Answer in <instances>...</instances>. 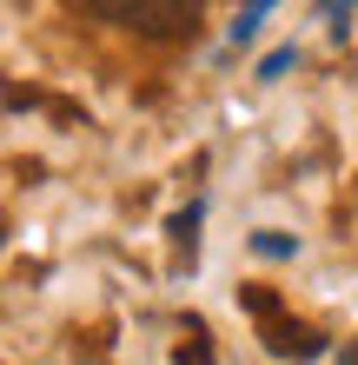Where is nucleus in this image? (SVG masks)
Masks as SVG:
<instances>
[{"instance_id":"1","label":"nucleus","mask_w":358,"mask_h":365,"mask_svg":"<svg viewBox=\"0 0 358 365\" xmlns=\"http://www.w3.org/2000/svg\"><path fill=\"white\" fill-rule=\"evenodd\" d=\"M80 14H100L126 34H146V40H186L199 27V0H67Z\"/></svg>"},{"instance_id":"3","label":"nucleus","mask_w":358,"mask_h":365,"mask_svg":"<svg viewBox=\"0 0 358 365\" xmlns=\"http://www.w3.org/2000/svg\"><path fill=\"white\" fill-rule=\"evenodd\" d=\"M272 7H279V0H252V7H246V14L233 20V40H239V47H246V40L259 34V27H265V14H272Z\"/></svg>"},{"instance_id":"6","label":"nucleus","mask_w":358,"mask_h":365,"mask_svg":"<svg viewBox=\"0 0 358 365\" xmlns=\"http://www.w3.org/2000/svg\"><path fill=\"white\" fill-rule=\"evenodd\" d=\"M173 240H179V246H193V240H199V200L186 206V212H173Z\"/></svg>"},{"instance_id":"4","label":"nucleus","mask_w":358,"mask_h":365,"mask_svg":"<svg viewBox=\"0 0 358 365\" xmlns=\"http://www.w3.org/2000/svg\"><path fill=\"white\" fill-rule=\"evenodd\" d=\"M252 252H259V259H292L299 240H285V232H252Z\"/></svg>"},{"instance_id":"5","label":"nucleus","mask_w":358,"mask_h":365,"mask_svg":"<svg viewBox=\"0 0 358 365\" xmlns=\"http://www.w3.org/2000/svg\"><path fill=\"white\" fill-rule=\"evenodd\" d=\"M292 60H299V47H272V53L259 60V80H279V73H292Z\"/></svg>"},{"instance_id":"7","label":"nucleus","mask_w":358,"mask_h":365,"mask_svg":"<svg viewBox=\"0 0 358 365\" xmlns=\"http://www.w3.org/2000/svg\"><path fill=\"white\" fill-rule=\"evenodd\" d=\"M179 365H213V346H206V332L193 326V339L179 346Z\"/></svg>"},{"instance_id":"8","label":"nucleus","mask_w":358,"mask_h":365,"mask_svg":"<svg viewBox=\"0 0 358 365\" xmlns=\"http://www.w3.org/2000/svg\"><path fill=\"white\" fill-rule=\"evenodd\" d=\"M339 365H358V339H352V346H345V359H339Z\"/></svg>"},{"instance_id":"2","label":"nucleus","mask_w":358,"mask_h":365,"mask_svg":"<svg viewBox=\"0 0 358 365\" xmlns=\"http://www.w3.org/2000/svg\"><path fill=\"white\" fill-rule=\"evenodd\" d=\"M265 346L279 352V359H319V352H325V339L312 332V326H292V319L265 312Z\"/></svg>"}]
</instances>
